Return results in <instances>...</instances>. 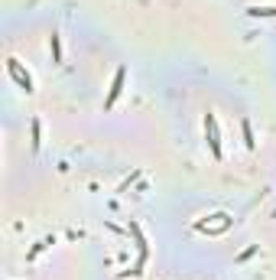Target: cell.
I'll list each match as a JSON object with an SVG mask.
<instances>
[{
  "label": "cell",
  "mask_w": 276,
  "mask_h": 280,
  "mask_svg": "<svg viewBox=\"0 0 276 280\" xmlns=\"http://www.w3.org/2000/svg\"><path fill=\"white\" fill-rule=\"evenodd\" d=\"M52 59H56V62H62V39L56 36V33H52Z\"/></svg>",
  "instance_id": "obj_5"
},
{
  "label": "cell",
  "mask_w": 276,
  "mask_h": 280,
  "mask_svg": "<svg viewBox=\"0 0 276 280\" xmlns=\"http://www.w3.org/2000/svg\"><path fill=\"white\" fill-rule=\"evenodd\" d=\"M240 130H244V147H247V150H254V147H257V140H254V130H250V121H240Z\"/></svg>",
  "instance_id": "obj_4"
},
{
  "label": "cell",
  "mask_w": 276,
  "mask_h": 280,
  "mask_svg": "<svg viewBox=\"0 0 276 280\" xmlns=\"http://www.w3.org/2000/svg\"><path fill=\"white\" fill-rule=\"evenodd\" d=\"M123 78H127V68H117V75H114V85H111V95L104 98V111H111V108H114V101L120 98V91H123Z\"/></svg>",
  "instance_id": "obj_3"
},
{
  "label": "cell",
  "mask_w": 276,
  "mask_h": 280,
  "mask_svg": "<svg viewBox=\"0 0 276 280\" xmlns=\"http://www.w3.org/2000/svg\"><path fill=\"white\" fill-rule=\"evenodd\" d=\"M205 137H208V147H211V156H215V160H221V140H218V121H215V114H205Z\"/></svg>",
  "instance_id": "obj_1"
},
{
  "label": "cell",
  "mask_w": 276,
  "mask_h": 280,
  "mask_svg": "<svg viewBox=\"0 0 276 280\" xmlns=\"http://www.w3.org/2000/svg\"><path fill=\"white\" fill-rule=\"evenodd\" d=\"M250 16H276V7H254Z\"/></svg>",
  "instance_id": "obj_6"
},
{
  "label": "cell",
  "mask_w": 276,
  "mask_h": 280,
  "mask_svg": "<svg viewBox=\"0 0 276 280\" xmlns=\"http://www.w3.org/2000/svg\"><path fill=\"white\" fill-rule=\"evenodd\" d=\"M33 150H39V121H33Z\"/></svg>",
  "instance_id": "obj_7"
},
{
  "label": "cell",
  "mask_w": 276,
  "mask_h": 280,
  "mask_svg": "<svg viewBox=\"0 0 276 280\" xmlns=\"http://www.w3.org/2000/svg\"><path fill=\"white\" fill-rule=\"evenodd\" d=\"M7 68H10V75L16 78V85H20V88H23L26 95H30V91H33V78H30V72H23L16 59H7Z\"/></svg>",
  "instance_id": "obj_2"
}]
</instances>
